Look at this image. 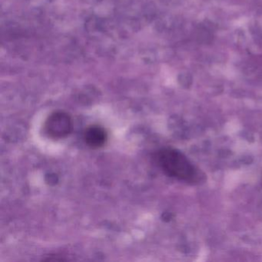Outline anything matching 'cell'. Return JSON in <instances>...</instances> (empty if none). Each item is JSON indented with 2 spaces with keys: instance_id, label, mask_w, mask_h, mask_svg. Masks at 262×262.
Segmentation results:
<instances>
[{
  "instance_id": "1",
  "label": "cell",
  "mask_w": 262,
  "mask_h": 262,
  "mask_svg": "<svg viewBox=\"0 0 262 262\" xmlns=\"http://www.w3.org/2000/svg\"><path fill=\"white\" fill-rule=\"evenodd\" d=\"M156 159L161 169L170 177L192 185L205 181V174L178 150L162 148L156 153Z\"/></svg>"
},
{
  "instance_id": "2",
  "label": "cell",
  "mask_w": 262,
  "mask_h": 262,
  "mask_svg": "<svg viewBox=\"0 0 262 262\" xmlns=\"http://www.w3.org/2000/svg\"><path fill=\"white\" fill-rule=\"evenodd\" d=\"M73 120L68 113L56 111L47 118L44 131L49 138L55 140L65 139L73 131Z\"/></svg>"
},
{
  "instance_id": "3",
  "label": "cell",
  "mask_w": 262,
  "mask_h": 262,
  "mask_svg": "<svg viewBox=\"0 0 262 262\" xmlns=\"http://www.w3.org/2000/svg\"><path fill=\"white\" fill-rule=\"evenodd\" d=\"M83 136L85 144L93 149L102 148L108 140L106 130L99 125H92L87 127Z\"/></svg>"
}]
</instances>
